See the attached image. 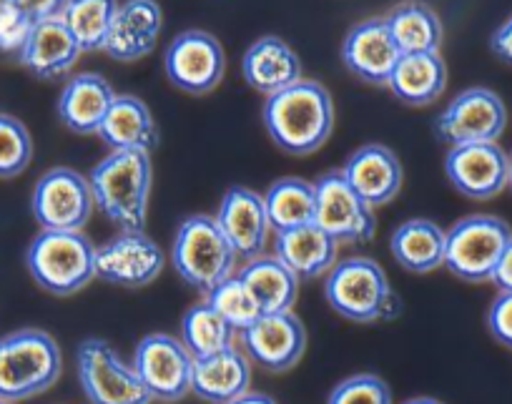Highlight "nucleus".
<instances>
[{"mask_svg": "<svg viewBox=\"0 0 512 404\" xmlns=\"http://www.w3.org/2000/svg\"><path fill=\"white\" fill-rule=\"evenodd\" d=\"M269 139L289 156H309L322 149L334 131L332 93L317 81H299L269 96L262 108Z\"/></svg>", "mask_w": 512, "mask_h": 404, "instance_id": "obj_1", "label": "nucleus"}, {"mask_svg": "<svg viewBox=\"0 0 512 404\" xmlns=\"http://www.w3.org/2000/svg\"><path fill=\"white\" fill-rule=\"evenodd\" d=\"M96 209L121 231H146L149 221L151 154L146 151H111L88 176Z\"/></svg>", "mask_w": 512, "mask_h": 404, "instance_id": "obj_2", "label": "nucleus"}, {"mask_svg": "<svg viewBox=\"0 0 512 404\" xmlns=\"http://www.w3.org/2000/svg\"><path fill=\"white\" fill-rule=\"evenodd\" d=\"M324 299L329 307L354 324H382L400 317L402 302L390 277L369 256L337 261L324 277Z\"/></svg>", "mask_w": 512, "mask_h": 404, "instance_id": "obj_3", "label": "nucleus"}, {"mask_svg": "<svg viewBox=\"0 0 512 404\" xmlns=\"http://www.w3.org/2000/svg\"><path fill=\"white\" fill-rule=\"evenodd\" d=\"M96 249L83 231L41 229L26 249V269L43 292L73 297L96 279Z\"/></svg>", "mask_w": 512, "mask_h": 404, "instance_id": "obj_4", "label": "nucleus"}, {"mask_svg": "<svg viewBox=\"0 0 512 404\" xmlns=\"http://www.w3.org/2000/svg\"><path fill=\"white\" fill-rule=\"evenodd\" d=\"M63 354L43 329H16L0 337V399L23 402L48 392L61 379Z\"/></svg>", "mask_w": 512, "mask_h": 404, "instance_id": "obj_5", "label": "nucleus"}, {"mask_svg": "<svg viewBox=\"0 0 512 404\" xmlns=\"http://www.w3.org/2000/svg\"><path fill=\"white\" fill-rule=\"evenodd\" d=\"M171 261L184 284L206 294L236 274V251L209 214H194L176 229Z\"/></svg>", "mask_w": 512, "mask_h": 404, "instance_id": "obj_6", "label": "nucleus"}, {"mask_svg": "<svg viewBox=\"0 0 512 404\" xmlns=\"http://www.w3.org/2000/svg\"><path fill=\"white\" fill-rule=\"evenodd\" d=\"M512 239V229L495 214H470L447 229L445 269L467 284H487Z\"/></svg>", "mask_w": 512, "mask_h": 404, "instance_id": "obj_7", "label": "nucleus"}, {"mask_svg": "<svg viewBox=\"0 0 512 404\" xmlns=\"http://www.w3.org/2000/svg\"><path fill=\"white\" fill-rule=\"evenodd\" d=\"M78 384L88 404H154L139 374L106 339H83L76 349Z\"/></svg>", "mask_w": 512, "mask_h": 404, "instance_id": "obj_8", "label": "nucleus"}, {"mask_svg": "<svg viewBox=\"0 0 512 404\" xmlns=\"http://www.w3.org/2000/svg\"><path fill=\"white\" fill-rule=\"evenodd\" d=\"M31 211L46 231H83L96 211L91 181L81 171L56 166L36 181Z\"/></svg>", "mask_w": 512, "mask_h": 404, "instance_id": "obj_9", "label": "nucleus"}, {"mask_svg": "<svg viewBox=\"0 0 512 404\" xmlns=\"http://www.w3.org/2000/svg\"><path fill=\"white\" fill-rule=\"evenodd\" d=\"M507 126V108L490 88H465L437 116L435 133L445 146L497 144Z\"/></svg>", "mask_w": 512, "mask_h": 404, "instance_id": "obj_10", "label": "nucleus"}, {"mask_svg": "<svg viewBox=\"0 0 512 404\" xmlns=\"http://www.w3.org/2000/svg\"><path fill=\"white\" fill-rule=\"evenodd\" d=\"M314 196H317L314 224L327 231L339 246H362L374 239L377 234L374 209L354 194L342 171L334 169L319 176L314 181Z\"/></svg>", "mask_w": 512, "mask_h": 404, "instance_id": "obj_11", "label": "nucleus"}, {"mask_svg": "<svg viewBox=\"0 0 512 404\" xmlns=\"http://www.w3.org/2000/svg\"><path fill=\"white\" fill-rule=\"evenodd\" d=\"M131 367L136 369L141 384L154 402L174 404L191 394L194 357L181 344V339L171 337V334H146L136 344Z\"/></svg>", "mask_w": 512, "mask_h": 404, "instance_id": "obj_12", "label": "nucleus"}, {"mask_svg": "<svg viewBox=\"0 0 512 404\" xmlns=\"http://www.w3.org/2000/svg\"><path fill=\"white\" fill-rule=\"evenodd\" d=\"M166 266V254L146 231H118L96 249V279L121 289L154 284Z\"/></svg>", "mask_w": 512, "mask_h": 404, "instance_id": "obj_13", "label": "nucleus"}, {"mask_svg": "<svg viewBox=\"0 0 512 404\" xmlns=\"http://www.w3.org/2000/svg\"><path fill=\"white\" fill-rule=\"evenodd\" d=\"M164 71L171 86L191 96H206L221 83L226 56L211 33L191 28L179 33L164 51Z\"/></svg>", "mask_w": 512, "mask_h": 404, "instance_id": "obj_14", "label": "nucleus"}, {"mask_svg": "<svg viewBox=\"0 0 512 404\" xmlns=\"http://www.w3.org/2000/svg\"><path fill=\"white\" fill-rule=\"evenodd\" d=\"M239 342L251 364L282 374L302 362L307 349V329L294 312L262 314L239 334Z\"/></svg>", "mask_w": 512, "mask_h": 404, "instance_id": "obj_15", "label": "nucleus"}, {"mask_svg": "<svg viewBox=\"0 0 512 404\" xmlns=\"http://www.w3.org/2000/svg\"><path fill=\"white\" fill-rule=\"evenodd\" d=\"M445 176L465 199L490 201L507 189L510 156L500 144L455 146L445 156Z\"/></svg>", "mask_w": 512, "mask_h": 404, "instance_id": "obj_16", "label": "nucleus"}, {"mask_svg": "<svg viewBox=\"0 0 512 404\" xmlns=\"http://www.w3.org/2000/svg\"><path fill=\"white\" fill-rule=\"evenodd\" d=\"M214 219L239 259L249 261L264 254L272 224H269L262 194H256L254 189H246V186H231L221 196Z\"/></svg>", "mask_w": 512, "mask_h": 404, "instance_id": "obj_17", "label": "nucleus"}, {"mask_svg": "<svg viewBox=\"0 0 512 404\" xmlns=\"http://www.w3.org/2000/svg\"><path fill=\"white\" fill-rule=\"evenodd\" d=\"M402 53L384 18H369L349 28L342 41V61L352 76L369 86H387Z\"/></svg>", "mask_w": 512, "mask_h": 404, "instance_id": "obj_18", "label": "nucleus"}, {"mask_svg": "<svg viewBox=\"0 0 512 404\" xmlns=\"http://www.w3.org/2000/svg\"><path fill=\"white\" fill-rule=\"evenodd\" d=\"M339 171L354 189V194L372 209L395 201L402 191V181H405L400 159L390 146L384 144L362 146L344 161Z\"/></svg>", "mask_w": 512, "mask_h": 404, "instance_id": "obj_19", "label": "nucleus"}, {"mask_svg": "<svg viewBox=\"0 0 512 404\" xmlns=\"http://www.w3.org/2000/svg\"><path fill=\"white\" fill-rule=\"evenodd\" d=\"M164 13L156 0H123L113 16L103 53L118 63H134L156 48Z\"/></svg>", "mask_w": 512, "mask_h": 404, "instance_id": "obj_20", "label": "nucleus"}, {"mask_svg": "<svg viewBox=\"0 0 512 404\" xmlns=\"http://www.w3.org/2000/svg\"><path fill=\"white\" fill-rule=\"evenodd\" d=\"M241 76L246 86L269 98L302 81V61L284 38L264 36L246 48Z\"/></svg>", "mask_w": 512, "mask_h": 404, "instance_id": "obj_21", "label": "nucleus"}, {"mask_svg": "<svg viewBox=\"0 0 512 404\" xmlns=\"http://www.w3.org/2000/svg\"><path fill=\"white\" fill-rule=\"evenodd\" d=\"M81 53V46L71 36L66 23L61 18H51V21L33 23L31 36L18 53V61L41 81H58L73 71Z\"/></svg>", "mask_w": 512, "mask_h": 404, "instance_id": "obj_22", "label": "nucleus"}, {"mask_svg": "<svg viewBox=\"0 0 512 404\" xmlns=\"http://www.w3.org/2000/svg\"><path fill=\"white\" fill-rule=\"evenodd\" d=\"M116 91L101 73H78L63 86L56 111L63 126L78 136H93L101 128Z\"/></svg>", "mask_w": 512, "mask_h": 404, "instance_id": "obj_23", "label": "nucleus"}, {"mask_svg": "<svg viewBox=\"0 0 512 404\" xmlns=\"http://www.w3.org/2000/svg\"><path fill=\"white\" fill-rule=\"evenodd\" d=\"M249 357L241 347H229L211 357L194 359L191 394L209 404H229L251 389Z\"/></svg>", "mask_w": 512, "mask_h": 404, "instance_id": "obj_24", "label": "nucleus"}, {"mask_svg": "<svg viewBox=\"0 0 512 404\" xmlns=\"http://www.w3.org/2000/svg\"><path fill=\"white\" fill-rule=\"evenodd\" d=\"M339 244L317 224L279 231L274 239V256L302 279L327 277L337 264Z\"/></svg>", "mask_w": 512, "mask_h": 404, "instance_id": "obj_25", "label": "nucleus"}, {"mask_svg": "<svg viewBox=\"0 0 512 404\" xmlns=\"http://www.w3.org/2000/svg\"><path fill=\"white\" fill-rule=\"evenodd\" d=\"M98 139L111 151H146L159 144V128H156L151 108L136 96H116L101 128Z\"/></svg>", "mask_w": 512, "mask_h": 404, "instance_id": "obj_26", "label": "nucleus"}, {"mask_svg": "<svg viewBox=\"0 0 512 404\" xmlns=\"http://www.w3.org/2000/svg\"><path fill=\"white\" fill-rule=\"evenodd\" d=\"M236 274L254 294L256 304L262 307L264 314L292 312L294 304H297L299 277L274 254H262L244 261V266L236 269Z\"/></svg>", "mask_w": 512, "mask_h": 404, "instance_id": "obj_27", "label": "nucleus"}, {"mask_svg": "<svg viewBox=\"0 0 512 404\" xmlns=\"http://www.w3.org/2000/svg\"><path fill=\"white\" fill-rule=\"evenodd\" d=\"M447 231L430 219H410L390 236L392 259L410 274H432L445 266Z\"/></svg>", "mask_w": 512, "mask_h": 404, "instance_id": "obj_28", "label": "nucleus"}, {"mask_svg": "<svg viewBox=\"0 0 512 404\" xmlns=\"http://www.w3.org/2000/svg\"><path fill=\"white\" fill-rule=\"evenodd\" d=\"M447 66L440 53H415L402 56L392 71L387 88L405 106H430L445 93Z\"/></svg>", "mask_w": 512, "mask_h": 404, "instance_id": "obj_29", "label": "nucleus"}, {"mask_svg": "<svg viewBox=\"0 0 512 404\" xmlns=\"http://www.w3.org/2000/svg\"><path fill=\"white\" fill-rule=\"evenodd\" d=\"M395 38L402 56H415V53H440L442 46V21L427 3L410 0L397 6L390 16L384 18Z\"/></svg>", "mask_w": 512, "mask_h": 404, "instance_id": "obj_30", "label": "nucleus"}, {"mask_svg": "<svg viewBox=\"0 0 512 404\" xmlns=\"http://www.w3.org/2000/svg\"><path fill=\"white\" fill-rule=\"evenodd\" d=\"M262 196L274 234L314 224L317 196H314L312 181L297 179V176H284V179L274 181L267 189V194Z\"/></svg>", "mask_w": 512, "mask_h": 404, "instance_id": "obj_31", "label": "nucleus"}, {"mask_svg": "<svg viewBox=\"0 0 512 404\" xmlns=\"http://www.w3.org/2000/svg\"><path fill=\"white\" fill-rule=\"evenodd\" d=\"M181 344L189 349L194 359L211 357L224 349L236 347V329L211 307L209 302H199L194 307L186 309L184 319H181Z\"/></svg>", "mask_w": 512, "mask_h": 404, "instance_id": "obj_32", "label": "nucleus"}, {"mask_svg": "<svg viewBox=\"0 0 512 404\" xmlns=\"http://www.w3.org/2000/svg\"><path fill=\"white\" fill-rule=\"evenodd\" d=\"M118 11V0H66L61 21L76 38L83 53L103 51L113 16Z\"/></svg>", "mask_w": 512, "mask_h": 404, "instance_id": "obj_33", "label": "nucleus"}, {"mask_svg": "<svg viewBox=\"0 0 512 404\" xmlns=\"http://www.w3.org/2000/svg\"><path fill=\"white\" fill-rule=\"evenodd\" d=\"M204 299L236 329V334L249 329L264 314L262 307L256 304L254 294L239 279V274H234V277L221 282L216 289H211Z\"/></svg>", "mask_w": 512, "mask_h": 404, "instance_id": "obj_34", "label": "nucleus"}, {"mask_svg": "<svg viewBox=\"0 0 512 404\" xmlns=\"http://www.w3.org/2000/svg\"><path fill=\"white\" fill-rule=\"evenodd\" d=\"M33 139L21 118L0 111V179H16L31 166Z\"/></svg>", "mask_w": 512, "mask_h": 404, "instance_id": "obj_35", "label": "nucleus"}, {"mask_svg": "<svg viewBox=\"0 0 512 404\" xmlns=\"http://www.w3.org/2000/svg\"><path fill=\"white\" fill-rule=\"evenodd\" d=\"M327 404H395L390 384L377 374H352L329 392Z\"/></svg>", "mask_w": 512, "mask_h": 404, "instance_id": "obj_36", "label": "nucleus"}, {"mask_svg": "<svg viewBox=\"0 0 512 404\" xmlns=\"http://www.w3.org/2000/svg\"><path fill=\"white\" fill-rule=\"evenodd\" d=\"M31 28L33 23L18 11L13 0H0V53H21Z\"/></svg>", "mask_w": 512, "mask_h": 404, "instance_id": "obj_37", "label": "nucleus"}, {"mask_svg": "<svg viewBox=\"0 0 512 404\" xmlns=\"http://www.w3.org/2000/svg\"><path fill=\"white\" fill-rule=\"evenodd\" d=\"M487 332L497 344L512 349V292H497L487 309Z\"/></svg>", "mask_w": 512, "mask_h": 404, "instance_id": "obj_38", "label": "nucleus"}, {"mask_svg": "<svg viewBox=\"0 0 512 404\" xmlns=\"http://www.w3.org/2000/svg\"><path fill=\"white\" fill-rule=\"evenodd\" d=\"M13 3L31 23L61 18L63 8H66V0H13Z\"/></svg>", "mask_w": 512, "mask_h": 404, "instance_id": "obj_39", "label": "nucleus"}, {"mask_svg": "<svg viewBox=\"0 0 512 404\" xmlns=\"http://www.w3.org/2000/svg\"><path fill=\"white\" fill-rule=\"evenodd\" d=\"M490 48H492V53L500 58V61L510 63L512 66V16L507 18V21L502 23L495 33H492Z\"/></svg>", "mask_w": 512, "mask_h": 404, "instance_id": "obj_40", "label": "nucleus"}, {"mask_svg": "<svg viewBox=\"0 0 512 404\" xmlns=\"http://www.w3.org/2000/svg\"><path fill=\"white\" fill-rule=\"evenodd\" d=\"M492 284L497 287V292H512V239L510 244H507L505 254H502L500 264H497Z\"/></svg>", "mask_w": 512, "mask_h": 404, "instance_id": "obj_41", "label": "nucleus"}, {"mask_svg": "<svg viewBox=\"0 0 512 404\" xmlns=\"http://www.w3.org/2000/svg\"><path fill=\"white\" fill-rule=\"evenodd\" d=\"M229 404H277V399L274 397H269V394H264V392H246V394H241L239 399H234V402H229Z\"/></svg>", "mask_w": 512, "mask_h": 404, "instance_id": "obj_42", "label": "nucleus"}, {"mask_svg": "<svg viewBox=\"0 0 512 404\" xmlns=\"http://www.w3.org/2000/svg\"><path fill=\"white\" fill-rule=\"evenodd\" d=\"M402 404H442L440 399H435V397H412V399H407V402H402Z\"/></svg>", "mask_w": 512, "mask_h": 404, "instance_id": "obj_43", "label": "nucleus"}, {"mask_svg": "<svg viewBox=\"0 0 512 404\" xmlns=\"http://www.w3.org/2000/svg\"><path fill=\"white\" fill-rule=\"evenodd\" d=\"M507 189L512 191V154H510V179H507Z\"/></svg>", "mask_w": 512, "mask_h": 404, "instance_id": "obj_44", "label": "nucleus"}, {"mask_svg": "<svg viewBox=\"0 0 512 404\" xmlns=\"http://www.w3.org/2000/svg\"><path fill=\"white\" fill-rule=\"evenodd\" d=\"M0 404H13V402H8V399H0Z\"/></svg>", "mask_w": 512, "mask_h": 404, "instance_id": "obj_45", "label": "nucleus"}]
</instances>
